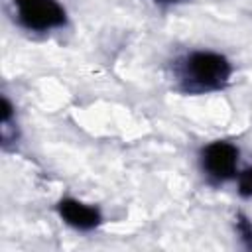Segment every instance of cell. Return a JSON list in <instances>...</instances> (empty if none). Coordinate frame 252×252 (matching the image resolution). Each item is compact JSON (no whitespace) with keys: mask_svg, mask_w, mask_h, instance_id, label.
<instances>
[{"mask_svg":"<svg viewBox=\"0 0 252 252\" xmlns=\"http://www.w3.org/2000/svg\"><path fill=\"white\" fill-rule=\"evenodd\" d=\"M230 63L220 53L195 51L181 65V79L189 91H215L226 85Z\"/></svg>","mask_w":252,"mask_h":252,"instance_id":"1","label":"cell"},{"mask_svg":"<svg viewBox=\"0 0 252 252\" xmlns=\"http://www.w3.org/2000/svg\"><path fill=\"white\" fill-rule=\"evenodd\" d=\"M18 20L33 32H47L65 24V10L57 0H14Z\"/></svg>","mask_w":252,"mask_h":252,"instance_id":"2","label":"cell"},{"mask_svg":"<svg viewBox=\"0 0 252 252\" xmlns=\"http://www.w3.org/2000/svg\"><path fill=\"white\" fill-rule=\"evenodd\" d=\"M238 165V148L228 142H213L203 150V169L215 181L234 177Z\"/></svg>","mask_w":252,"mask_h":252,"instance_id":"3","label":"cell"},{"mask_svg":"<svg viewBox=\"0 0 252 252\" xmlns=\"http://www.w3.org/2000/svg\"><path fill=\"white\" fill-rule=\"evenodd\" d=\"M61 219L79 230H93L100 222V213L94 207H89L77 199H63L59 203Z\"/></svg>","mask_w":252,"mask_h":252,"instance_id":"4","label":"cell"},{"mask_svg":"<svg viewBox=\"0 0 252 252\" xmlns=\"http://www.w3.org/2000/svg\"><path fill=\"white\" fill-rule=\"evenodd\" d=\"M238 193L242 197H252V167L244 169L238 175Z\"/></svg>","mask_w":252,"mask_h":252,"instance_id":"5","label":"cell"}]
</instances>
